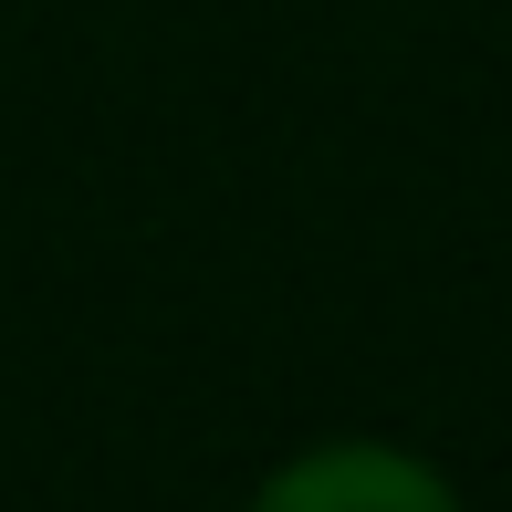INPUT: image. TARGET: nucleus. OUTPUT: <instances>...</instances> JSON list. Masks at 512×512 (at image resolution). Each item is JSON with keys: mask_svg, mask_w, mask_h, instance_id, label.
<instances>
[{"mask_svg": "<svg viewBox=\"0 0 512 512\" xmlns=\"http://www.w3.org/2000/svg\"><path fill=\"white\" fill-rule=\"evenodd\" d=\"M251 512H460V502H450V481L418 471L408 450L345 439V450H314V460H293V471H272Z\"/></svg>", "mask_w": 512, "mask_h": 512, "instance_id": "obj_1", "label": "nucleus"}]
</instances>
